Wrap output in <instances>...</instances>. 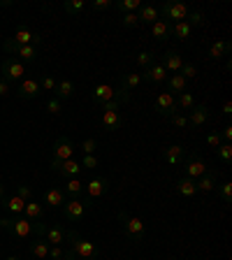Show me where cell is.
I'll return each instance as SVG.
<instances>
[{
    "instance_id": "obj_47",
    "label": "cell",
    "mask_w": 232,
    "mask_h": 260,
    "mask_svg": "<svg viewBox=\"0 0 232 260\" xmlns=\"http://www.w3.org/2000/svg\"><path fill=\"white\" fill-rule=\"evenodd\" d=\"M81 168L95 170V168H97V158H95V153H84V158H81Z\"/></svg>"
},
{
    "instance_id": "obj_27",
    "label": "cell",
    "mask_w": 232,
    "mask_h": 260,
    "mask_svg": "<svg viewBox=\"0 0 232 260\" xmlns=\"http://www.w3.org/2000/svg\"><path fill=\"white\" fill-rule=\"evenodd\" d=\"M151 35H153V40H158V42H165V40L172 35V26H170L168 21L158 19V21L151 26Z\"/></svg>"
},
{
    "instance_id": "obj_3",
    "label": "cell",
    "mask_w": 232,
    "mask_h": 260,
    "mask_svg": "<svg viewBox=\"0 0 232 260\" xmlns=\"http://www.w3.org/2000/svg\"><path fill=\"white\" fill-rule=\"evenodd\" d=\"M188 12H190V10L184 5V3H177V0H168V3H162V10H158V14L162 16V21H168L170 26H172V23L186 21Z\"/></svg>"
},
{
    "instance_id": "obj_19",
    "label": "cell",
    "mask_w": 232,
    "mask_h": 260,
    "mask_svg": "<svg viewBox=\"0 0 232 260\" xmlns=\"http://www.w3.org/2000/svg\"><path fill=\"white\" fill-rule=\"evenodd\" d=\"M49 249H51V244H49L47 239H42V237H35L30 242V246H28V251H30V255L35 260H47L49 258Z\"/></svg>"
},
{
    "instance_id": "obj_18",
    "label": "cell",
    "mask_w": 232,
    "mask_h": 260,
    "mask_svg": "<svg viewBox=\"0 0 232 260\" xmlns=\"http://www.w3.org/2000/svg\"><path fill=\"white\" fill-rule=\"evenodd\" d=\"M137 14V21H140V26H153V23L160 19V14H158V7L153 5H142L140 10L135 12Z\"/></svg>"
},
{
    "instance_id": "obj_14",
    "label": "cell",
    "mask_w": 232,
    "mask_h": 260,
    "mask_svg": "<svg viewBox=\"0 0 232 260\" xmlns=\"http://www.w3.org/2000/svg\"><path fill=\"white\" fill-rule=\"evenodd\" d=\"M186 60L181 58V54L179 51H174V49H170V51H165L162 54V60H160V65L165 68L168 72H172V75H177L179 70H181V65H184Z\"/></svg>"
},
{
    "instance_id": "obj_51",
    "label": "cell",
    "mask_w": 232,
    "mask_h": 260,
    "mask_svg": "<svg viewBox=\"0 0 232 260\" xmlns=\"http://www.w3.org/2000/svg\"><path fill=\"white\" fill-rule=\"evenodd\" d=\"M170 119H172V123L174 125H177V128H190V125H188V119H186V116H184V114H174V116H170Z\"/></svg>"
},
{
    "instance_id": "obj_40",
    "label": "cell",
    "mask_w": 232,
    "mask_h": 260,
    "mask_svg": "<svg viewBox=\"0 0 232 260\" xmlns=\"http://www.w3.org/2000/svg\"><path fill=\"white\" fill-rule=\"evenodd\" d=\"M186 21L190 23V28L202 26V23H205V12H202V10H193V12H188V16H186Z\"/></svg>"
},
{
    "instance_id": "obj_5",
    "label": "cell",
    "mask_w": 232,
    "mask_h": 260,
    "mask_svg": "<svg viewBox=\"0 0 232 260\" xmlns=\"http://www.w3.org/2000/svg\"><path fill=\"white\" fill-rule=\"evenodd\" d=\"M7 44H12V47H35V44H40L42 42V35L40 32H32L30 28H26V26H21L19 30H14V35H12L10 40H5Z\"/></svg>"
},
{
    "instance_id": "obj_36",
    "label": "cell",
    "mask_w": 232,
    "mask_h": 260,
    "mask_svg": "<svg viewBox=\"0 0 232 260\" xmlns=\"http://www.w3.org/2000/svg\"><path fill=\"white\" fill-rule=\"evenodd\" d=\"M65 195H70V198H79L81 193H84V184H81L79 179H68V184H65Z\"/></svg>"
},
{
    "instance_id": "obj_4",
    "label": "cell",
    "mask_w": 232,
    "mask_h": 260,
    "mask_svg": "<svg viewBox=\"0 0 232 260\" xmlns=\"http://www.w3.org/2000/svg\"><path fill=\"white\" fill-rule=\"evenodd\" d=\"M0 79L10 81V84L26 79V65L16 58H5L0 63Z\"/></svg>"
},
{
    "instance_id": "obj_32",
    "label": "cell",
    "mask_w": 232,
    "mask_h": 260,
    "mask_svg": "<svg viewBox=\"0 0 232 260\" xmlns=\"http://www.w3.org/2000/svg\"><path fill=\"white\" fill-rule=\"evenodd\" d=\"M103 125L107 130H119L123 125V119L119 112H103Z\"/></svg>"
},
{
    "instance_id": "obj_53",
    "label": "cell",
    "mask_w": 232,
    "mask_h": 260,
    "mask_svg": "<svg viewBox=\"0 0 232 260\" xmlns=\"http://www.w3.org/2000/svg\"><path fill=\"white\" fill-rule=\"evenodd\" d=\"M91 7H93V10H97V12L109 10V7H112V0H93Z\"/></svg>"
},
{
    "instance_id": "obj_29",
    "label": "cell",
    "mask_w": 232,
    "mask_h": 260,
    "mask_svg": "<svg viewBox=\"0 0 232 260\" xmlns=\"http://www.w3.org/2000/svg\"><path fill=\"white\" fill-rule=\"evenodd\" d=\"M65 193L63 190H58V188H51V190H47L44 193V205H49L51 209H56V207H63L65 205Z\"/></svg>"
},
{
    "instance_id": "obj_26",
    "label": "cell",
    "mask_w": 232,
    "mask_h": 260,
    "mask_svg": "<svg viewBox=\"0 0 232 260\" xmlns=\"http://www.w3.org/2000/svg\"><path fill=\"white\" fill-rule=\"evenodd\" d=\"M5 209L10 211V216H23V209H26V200L23 198H19V195H12V198H7L5 200Z\"/></svg>"
},
{
    "instance_id": "obj_33",
    "label": "cell",
    "mask_w": 232,
    "mask_h": 260,
    "mask_svg": "<svg viewBox=\"0 0 232 260\" xmlns=\"http://www.w3.org/2000/svg\"><path fill=\"white\" fill-rule=\"evenodd\" d=\"M190 32H193V28H190V23L188 21H179V23H172V35L177 40H188L190 38Z\"/></svg>"
},
{
    "instance_id": "obj_54",
    "label": "cell",
    "mask_w": 232,
    "mask_h": 260,
    "mask_svg": "<svg viewBox=\"0 0 232 260\" xmlns=\"http://www.w3.org/2000/svg\"><path fill=\"white\" fill-rule=\"evenodd\" d=\"M49 258H51V260H63L65 258V251L60 249V246H51V249H49Z\"/></svg>"
},
{
    "instance_id": "obj_17",
    "label": "cell",
    "mask_w": 232,
    "mask_h": 260,
    "mask_svg": "<svg viewBox=\"0 0 232 260\" xmlns=\"http://www.w3.org/2000/svg\"><path fill=\"white\" fill-rule=\"evenodd\" d=\"M168 79V70L162 68L160 63H153L151 68H146L144 75H142V81H146V84H160V81Z\"/></svg>"
},
{
    "instance_id": "obj_20",
    "label": "cell",
    "mask_w": 232,
    "mask_h": 260,
    "mask_svg": "<svg viewBox=\"0 0 232 260\" xmlns=\"http://www.w3.org/2000/svg\"><path fill=\"white\" fill-rule=\"evenodd\" d=\"M162 156H165L168 165H181V160L186 158V149L181 144H170L168 149L162 151Z\"/></svg>"
},
{
    "instance_id": "obj_60",
    "label": "cell",
    "mask_w": 232,
    "mask_h": 260,
    "mask_svg": "<svg viewBox=\"0 0 232 260\" xmlns=\"http://www.w3.org/2000/svg\"><path fill=\"white\" fill-rule=\"evenodd\" d=\"M0 200H3V184H0Z\"/></svg>"
},
{
    "instance_id": "obj_59",
    "label": "cell",
    "mask_w": 232,
    "mask_h": 260,
    "mask_svg": "<svg viewBox=\"0 0 232 260\" xmlns=\"http://www.w3.org/2000/svg\"><path fill=\"white\" fill-rule=\"evenodd\" d=\"M5 260H21V258H19V255H7Z\"/></svg>"
},
{
    "instance_id": "obj_30",
    "label": "cell",
    "mask_w": 232,
    "mask_h": 260,
    "mask_svg": "<svg viewBox=\"0 0 232 260\" xmlns=\"http://www.w3.org/2000/svg\"><path fill=\"white\" fill-rule=\"evenodd\" d=\"M56 95L54 98H58L60 103H63V100H68V98H72L75 95V84H72L70 79H60L58 84H56Z\"/></svg>"
},
{
    "instance_id": "obj_25",
    "label": "cell",
    "mask_w": 232,
    "mask_h": 260,
    "mask_svg": "<svg viewBox=\"0 0 232 260\" xmlns=\"http://www.w3.org/2000/svg\"><path fill=\"white\" fill-rule=\"evenodd\" d=\"M65 228H60V225H51V228H47L44 230V237H47V242L51 244V246H60V244H65Z\"/></svg>"
},
{
    "instance_id": "obj_48",
    "label": "cell",
    "mask_w": 232,
    "mask_h": 260,
    "mask_svg": "<svg viewBox=\"0 0 232 260\" xmlns=\"http://www.w3.org/2000/svg\"><path fill=\"white\" fill-rule=\"evenodd\" d=\"M207 144H209L211 149H218V146L223 144V140H221V133H218V130H214V133H209V135H207Z\"/></svg>"
},
{
    "instance_id": "obj_61",
    "label": "cell",
    "mask_w": 232,
    "mask_h": 260,
    "mask_svg": "<svg viewBox=\"0 0 232 260\" xmlns=\"http://www.w3.org/2000/svg\"><path fill=\"white\" fill-rule=\"evenodd\" d=\"M168 260H179V258H168Z\"/></svg>"
},
{
    "instance_id": "obj_11",
    "label": "cell",
    "mask_w": 232,
    "mask_h": 260,
    "mask_svg": "<svg viewBox=\"0 0 232 260\" xmlns=\"http://www.w3.org/2000/svg\"><path fill=\"white\" fill-rule=\"evenodd\" d=\"M3 49H5L7 54H14V58L16 60H21L23 65L26 63H32V60L38 58V49L35 47H12V44H7V42H3Z\"/></svg>"
},
{
    "instance_id": "obj_12",
    "label": "cell",
    "mask_w": 232,
    "mask_h": 260,
    "mask_svg": "<svg viewBox=\"0 0 232 260\" xmlns=\"http://www.w3.org/2000/svg\"><path fill=\"white\" fill-rule=\"evenodd\" d=\"M109 190V179L107 177H93L91 181H88L86 186H84V193L91 198V200H95V198H100V195H105Z\"/></svg>"
},
{
    "instance_id": "obj_16",
    "label": "cell",
    "mask_w": 232,
    "mask_h": 260,
    "mask_svg": "<svg viewBox=\"0 0 232 260\" xmlns=\"http://www.w3.org/2000/svg\"><path fill=\"white\" fill-rule=\"evenodd\" d=\"M207 170H209V168H207V165L200 160V158H197V156H190L188 160H186V165H184V177L200 179L202 174L207 172Z\"/></svg>"
},
{
    "instance_id": "obj_7",
    "label": "cell",
    "mask_w": 232,
    "mask_h": 260,
    "mask_svg": "<svg viewBox=\"0 0 232 260\" xmlns=\"http://www.w3.org/2000/svg\"><path fill=\"white\" fill-rule=\"evenodd\" d=\"M40 93H42V88H40V79H35V77H26V79L19 81V86L14 88V95L21 98V100H32V98H38Z\"/></svg>"
},
{
    "instance_id": "obj_49",
    "label": "cell",
    "mask_w": 232,
    "mask_h": 260,
    "mask_svg": "<svg viewBox=\"0 0 232 260\" xmlns=\"http://www.w3.org/2000/svg\"><path fill=\"white\" fill-rule=\"evenodd\" d=\"M121 23H123L125 28H137V26H140L137 14H121Z\"/></svg>"
},
{
    "instance_id": "obj_21",
    "label": "cell",
    "mask_w": 232,
    "mask_h": 260,
    "mask_svg": "<svg viewBox=\"0 0 232 260\" xmlns=\"http://www.w3.org/2000/svg\"><path fill=\"white\" fill-rule=\"evenodd\" d=\"M230 49H232V42H230V40H218V42H214V44L209 47V58H211V60L225 58V56L230 54Z\"/></svg>"
},
{
    "instance_id": "obj_13",
    "label": "cell",
    "mask_w": 232,
    "mask_h": 260,
    "mask_svg": "<svg viewBox=\"0 0 232 260\" xmlns=\"http://www.w3.org/2000/svg\"><path fill=\"white\" fill-rule=\"evenodd\" d=\"M209 116H211L209 107L202 103V105H195V107L188 112V116H186V119H188V125H190V128H202V125L209 121Z\"/></svg>"
},
{
    "instance_id": "obj_23",
    "label": "cell",
    "mask_w": 232,
    "mask_h": 260,
    "mask_svg": "<svg viewBox=\"0 0 232 260\" xmlns=\"http://www.w3.org/2000/svg\"><path fill=\"white\" fill-rule=\"evenodd\" d=\"M81 170H84V168H81V162H79V160H75V158H70V160H63V162H60L56 172L63 174L65 179H75L77 174L81 172Z\"/></svg>"
},
{
    "instance_id": "obj_46",
    "label": "cell",
    "mask_w": 232,
    "mask_h": 260,
    "mask_svg": "<svg viewBox=\"0 0 232 260\" xmlns=\"http://www.w3.org/2000/svg\"><path fill=\"white\" fill-rule=\"evenodd\" d=\"M47 112H49V114H60V112H63V103H60L58 98H49Z\"/></svg>"
},
{
    "instance_id": "obj_35",
    "label": "cell",
    "mask_w": 232,
    "mask_h": 260,
    "mask_svg": "<svg viewBox=\"0 0 232 260\" xmlns=\"http://www.w3.org/2000/svg\"><path fill=\"white\" fill-rule=\"evenodd\" d=\"M140 84H142V72H128V75L121 79V86L128 88V91H135Z\"/></svg>"
},
{
    "instance_id": "obj_52",
    "label": "cell",
    "mask_w": 232,
    "mask_h": 260,
    "mask_svg": "<svg viewBox=\"0 0 232 260\" xmlns=\"http://www.w3.org/2000/svg\"><path fill=\"white\" fill-rule=\"evenodd\" d=\"M16 195H19V198H23V200H32V190L28 188L26 184H21V186H16Z\"/></svg>"
},
{
    "instance_id": "obj_41",
    "label": "cell",
    "mask_w": 232,
    "mask_h": 260,
    "mask_svg": "<svg viewBox=\"0 0 232 260\" xmlns=\"http://www.w3.org/2000/svg\"><path fill=\"white\" fill-rule=\"evenodd\" d=\"M216 151H218V158H221V162H225V165H227V162L232 160V144H227V142H223V144L218 146Z\"/></svg>"
},
{
    "instance_id": "obj_50",
    "label": "cell",
    "mask_w": 232,
    "mask_h": 260,
    "mask_svg": "<svg viewBox=\"0 0 232 260\" xmlns=\"http://www.w3.org/2000/svg\"><path fill=\"white\" fill-rule=\"evenodd\" d=\"M95 149H97V140H93V137L81 142V151L84 153H95Z\"/></svg>"
},
{
    "instance_id": "obj_31",
    "label": "cell",
    "mask_w": 232,
    "mask_h": 260,
    "mask_svg": "<svg viewBox=\"0 0 232 260\" xmlns=\"http://www.w3.org/2000/svg\"><path fill=\"white\" fill-rule=\"evenodd\" d=\"M165 81H168V93H184L188 88V81L179 75V72L177 75H170Z\"/></svg>"
},
{
    "instance_id": "obj_10",
    "label": "cell",
    "mask_w": 232,
    "mask_h": 260,
    "mask_svg": "<svg viewBox=\"0 0 232 260\" xmlns=\"http://www.w3.org/2000/svg\"><path fill=\"white\" fill-rule=\"evenodd\" d=\"M86 205L88 202L79 200V198H70V200H65L63 205V214L68 221H81L84 214H86Z\"/></svg>"
},
{
    "instance_id": "obj_45",
    "label": "cell",
    "mask_w": 232,
    "mask_h": 260,
    "mask_svg": "<svg viewBox=\"0 0 232 260\" xmlns=\"http://www.w3.org/2000/svg\"><path fill=\"white\" fill-rule=\"evenodd\" d=\"M114 100H119L121 105H128L130 103V91L128 88H123V86L114 88Z\"/></svg>"
},
{
    "instance_id": "obj_28",
    "label": "cell",
    "mask_w": 232,
    "mask_h": 260,
    "mask_svg": "<svg viewBox=\"0 0 232 260\" xmlns=\"http://www.w3.org/2000/svg\"><path fill=\"white\" fill-rule=\"evenodd\" d=\"M177 193L181 195V198H193V195L197 193V188H195V179H190V177H179V181H177Z\"/></svg>"
},
{
    "instance_id": "obj_58",
    "label": "cell",
    "mask_w": 232,
    "mask_h": 260,
    "mask_svg": "<svg viewBox=\"0 0 232 260\" xmlns=\"http://www.w3.org/2000/svg\"><path fill=\"white\" fill-rule=\"evenodd\" d=\"M223 114H225V116H230V114H232V103H230V100H225V103H223Z\"/></svg>"
},
{
    "instance_id": "obj_43",
    "label": "cell",
    "mask_w": 232,
    "mask_h": 260,
    "mask_svg": "<svg viewBox=\"0 0 232 260\" xmlns=\"http://www.w3.org/2000/svg\"><path fill=\"white\" fill-rule=\"evenodd\" d=\"M179 75L184 77L186 81H188V79H195V77H197V68H195L193 63H184V65H181V70H179Z\"/></svg>"
},
{
    "instance_id": "obj_1",
    "label": "cell",
    "mask_w": 232,
    "mask_h": 260,
    "mask_svg": "<svg viewBox=\"0 0 232 260\" xmlns=\"http://www.w3.org/2000/svg\"><path fill=\"white\" fill-rule=\"evenodd\" d=\"M0 228H5L7 233H10L12 237H16V239H28L32 233H35V235H44V230H47V228H44L40 221L32 223V221H28L26 216L0 218Z\"/></svg>"
},
{
    "instance_id": "obj_9",
    "label": "cell",
    "mask_w": 232,
    "mask_h": 260,
    "mask_svg": "<svg viewBox=\"0 0 232 260\" xmlns=\"http://www.w3.org/2000/svg\"><path fill=\"white\" fill-rule=\"evenodd\" d=\"M72 153H75V144H72L70 137H65V135H63V137H58V140L54 142V151H51V160H58V162L70 160Z\"/></svg>"
},
{
    "instance_id": "obj_42",
    "label": "cell",
    "mask_w": 232,
    "mask_h": 260,
    "mask_svg": "<svg viewBox=\"0 0 232 260\" xmlns=\"http://www.w3.org/2000/svg\"><path fill=\"white\" fill-rule=\"evenodd\" d=\"M218 193H221V200L225 202V205H230L232 202V184L230 181H223V184L218 186Z\"/></svg>"
},
{
    "instance_id": "obj_37",
    "label": "cell",
    "mask_w": 232,
    "mask_h": 260,
    "mask_svg": "<svg viewBox=\"0 0 232 260\" xmlns=\"http://www.w3.org/2000/svg\"><path fill=\"white\" fill-rule=\"evenodd\" d=\"M195 107V98L193 93L184 91V93H179V100H177V109H181V112H188V109Z\"/></svg>"
},
{
    "instance_id": "obj_8",
    "label": "cell",
    "mask_w": 232,
    "mask_h": 260,
    "mask_svg": "<svg viewBox=\"0 0 232 260\" xmlns=\"http://www.w3.org/2000/svg\"><path fill=\"white\" fill-rule=\"evenodd\" d=\"M153 109H156L160 116H165V119H170V116H174V114L179 112L177 100H174L172 93H158L156 103H153Z\"/></svg>"
},
{
    "instance_id": "obj_44",
    "label": "cell",
    "mask_w": 232,
    "mask_h": 260,
    "mask_svg": "<svg viewBox=\"0 0 232 260\" xmlns=\"http://www.w3.org/2000/svg\"><path fill=\"white\" fill-rule=\"evenodd\" d=\"M56 84H58V81H56L51 75H44L42 79H40V88H42V91H49V93L56 91Z\"/></svg>"
},
{
    "instance_id": "obj_24",
    "label": "cell",
    "mask_w": 232,
    "mask_h": 260,
    "mask_svg": "<svg viewBox=\"0 0 232 260\" xmlns=\"http://www.w3.org/2000/svg\"><path fill=\"white\" fill-rule=\"evenodd\" d=\"M109 100H114V88L109 84H97L93 88V103L103 105V103H109Z\"/></svg>"
},
{
    "instance_id": "obj_56",
    "label": "cell",
    "mask_w": 232,
    "mask_h": 260,
    "mask_svg": "<svg viewBox=\"0 0 232 260\" xmlns=\"http://www.w3.org/2000/svg\"><path fill=\"white\" fill-rule=\"evenodd\" d=\"M7 95H12V84L5 79H0V98H7Z\"/></svg>"
},
{
    "instance_id": "obj_55",
    "label": "cell",
    "mask_w": 232,
    "mask_h": 260,
    "mask_svg": "<svg viewBox=\"0 0 232 260\" xmlns=\"http://www.w3.org/2000/svg\"><path fill=\"white\" fill-rule=\"evenodd\" d=\"M100 107H103V112H119L121 103H119V100H109V103H103Z\"/></svg>"
},
{
    "instance_id": "obj_34",
    "label": "cell",
    "mask_w": 232,
    "mask_h": 260,
    "mask_svg": "<svg viewBox=\"0 0 232 260\" xmlns=\"http://www.w3.org/2000/svg\"><path fill=\"white\" fill-rule=\"evenodd\" d=\"M140 7H142L140 0H116V10L121 14H135Z\"/></svg>"
},
{
    "instance_id": "obj_15",
    "label": "cell",
    "mask_w": 232,
    "mask_h": 260,
    "mask_svg": "<svg viewBox=\"0 0 232 260\" xmlns=\"http://www.w3.org/2000/svg\"><path fill=\"white\" fill-rule=\"evenodd\" d=\"M218 186V172L216 170H207L200 179H195V188L200 190V193H209Z\"/></svg>"
},
{
    "instance_id": "obj_22",
    "label": "cell",
    "mask_w": 232,
    "mask_h": 260,
    "mask_svg": "<svg viewBox=\"0 0 232 260\" xmlns=\"http://www.w3.org/2000/svg\"><path fill=\"white\" fill-rule=\"evenodd\" d=\"M23 216L28 218V221L38 223L44 218V205H40L38 200H28L26 202V209H23Z\"/></svg>"
},
{
    "instance_id": "obj_57",
    "label": "cell",
    "mask_w": 232,
    "mask_h": 260,
    "mask_svg": "<svg viewBox=\"0 0 232 260\" xmlns=\"http://www.w3.org/2000/svg\"><path fill=\"white\" fill-rule=\"evenodd\" d=\"M221 140L230 144V140H232V125H225V128L221 130Z\"/></svg>"
},
{
    "instance_id": "obj_2",
    "label": "cell",
    "mask_w": 232,
    "mask_h": 260,
    "mask_svg": "<svg viewBox=\"0 0 232 260\" xmlns=\"http://www.w3.org/2000/svg\"><path fill=\"white\" fill-rule=\"evenodd\" d=\"M65 242H70L68 253H70L72 258L93 260V258H97V255H100V249H97L95 244L88 242V239H84V237H79L75 230H68V233H65Z\"/></svg>"
},
{
    "instance_id": "obj_39",
    "label": "cell",
    "mask_w": 232,
    "mask_h": 260,
    "mask_svg": "<svg viewBox=\"0 0 232 260\" xmlns=\"http://www.w3.org/2000/svg\"><path fill=\"white\" fill-rule=\"evenodd\" d=\"M63 10L68 12V14H79V12L86 10V3H84V0H65Z\"/></svg>"
},
{
    "instance_id": "obj_38",
    "label": "cell",
    "mask_w": 232,
    "mask_h": 260,
    "mask_svg": "<svg viewBox=\"0 0 232 260\" xmlns=\"http://www.w3.org/2000/svg\"><path fill=\"white\" fill-rule=\"evenodd\" d=\"M156 58H158L156 51H140L135 60H137V65H140V68H144V70H146V68H151V65L156 63Z\"/></svg>"
},
{
    "instance_id": "obj_6",
    "label": "cell",
    "mask_w": 232,
    "mask_h": 260,
    "mask_svg": "<svg viewBox=\"0 0 232 260\" xmlns=\"http://www.w3.org/2000/svg\"><path fill=\"white\" fill-rule=\"evenodd\" d=\"M116 216H119V221L123 223L125 235H130L135 242H142V239H144V221H140V218H135V216H128L125 211H119Z\"/></svg>"
}]
</instances>
